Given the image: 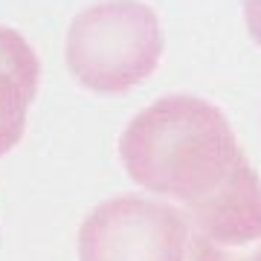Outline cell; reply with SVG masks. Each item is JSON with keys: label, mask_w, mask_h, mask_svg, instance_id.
<instances>
[{"label": "cell", "mask_w": 261, "mask_h": 261, "mask_svg": "<svg viewBox=\"0 0 261 261\" xmlns=\"http://www.w3.org/2000/svg\"><path fill=\"white\" fill-rule=\"evenodd\" d=\"M192 261H261V241L250 247H209V244L189 241Z\"/></svg>", "instance_id": "8992f818"}, {"label": "cell", "mask_w": 261, "mask_h": 261, "mask_svg": "<svg viewBox=\"0 0 261 261\" xmlns=\"http://www.w3.org/2000/svg\"><path fill=\"white\" fill-rule=\"evenodd\" d=\"M189 241L209 247H250L261 241V177L241 154L212 195L183 203Z\"/></svg>", "instance_id": "277c9868"}, {"label": "cell", "mask_w": 261, "mask_h": 261, "mask_svg": "<svg viewBox=\"0 0 261 261\" xmlns=\"http://www.w3.org/2000/svg\"><path fill=\"white\" fill-rule=\"evenodd\" d=\"M244 151L218 105L168 93L142 108L119 137L128 177L151 195L195 203L221 186Z\"/></svg>", "instance_id": "6da1fadb"}, {"label": "cell", "mask_w": 261, "mask_h": 261, "mask_svg": "<svg viewBox=\"0 0 261 261\" xmlns=\"http://www.w3.org/2000/svg\"><path fill=\"white\" fill-rule=\"evenodd\" d=\"M244 23L250 38L261 47V0H244Z\"/></svg>", "instance_id": "52a82bcc"}, {"label": "cell", "mask_w": 261, "mask_h": 261, "mask_svg": "<svg viewBox=\"0 0 261 261\" xmlns=\"http://www.w3.org/2000/svg\"><path fill=\"white\" fill-rule=\"evenodd\" d=\"M38 79L41 64L35 49L20 32L0 23V157L23 137Z\"/></svg>", "instance_id": "5b68a950"}, {"label": "cell", "mask_w": 261, "mask_h": 261, "mask_svg": "<svg viewBox=\"0 0 261 261\" xmlns=\"http://www.w3.org/2000/svg\"><path fill=\"white\" fill-rule=\"evenodd\" d=\"M157 12L142 0H102L70 20L64 61L75 82L116 96L145 82L163 58Z\"/></svg>", "instance_id": "7a4b0ae2"}, {"label": "cell", "mask_w": 261, "mask_h": 261, "mask_svg": "<svg viewBox=\"0 0 261 261\" xmlns=\"http://www.w3.org/2000/svg\"><path fill=\"white\" fill-rule=\"evenodd\" d=\"M183 209L145 195L108 197L82 221L79 261H186Z\"/></svg>", "instance_id": "3957f363"}]
</instances>
